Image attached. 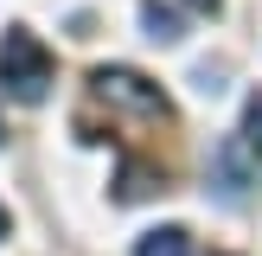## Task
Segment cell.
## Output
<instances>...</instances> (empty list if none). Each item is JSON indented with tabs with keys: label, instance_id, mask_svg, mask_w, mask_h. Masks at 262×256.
Returning <instances> with one entry per match:
<instances>
[{
	"label": "cell",
	"instance_id": "6da1fadb",
	"mask_svg": "<svg viewBox=\"0 0 262 256\" xmlns=\"http://www.w3.org/2000/svg\"><path fill=\"white\" fill-rule=\"evenodd\" d=\"M0 90H7L13 102H45V90H51V51H45L38 32L7 26V38H0Z\"/></svg>",
	"mask_w": 262,
	"mask_h": 256
},
{
	"label": "cell",
	"instance_id": "7a4b0ae2",
	"mask_svg": "<svg viewBox=\"0 0 262 256\" xmlns=\"http://www.w3.org/2000/svg\"><path fill=\"white\" fill-rule=\"evenodd\" d=\"M90 83H96V96L102 102H115V109H135V115H173L166 109V96H160V83H147L141 71H128V64H102V71H90Z\"/></svg>",
	"mask_w": 262,
	"mask_h": 256
},
{
	"label": "cell",
	"instance_id": "3957f363",
	"mask_svg": "<svg viewBox=\"0 0 262 256\" xmlns=\"http://www.w3.org/2000/svg\"><path fill=\"white\" fill-rule=\"evenodd\" d=\"M135 256H192V237L179 224H160V230H147V237L135 243Z\"/></svg>",
	"mask_w": 262,
	"mask_h": 256
},
{
	"label": "cell",
	"instance_id": "277c9868",
	"mask_svg": "<svg viewBox=\"0 0 262 256\" xmlns=\"http://www.w3.org/2000/svg\"><path fill=\"white\" fill-rule=\"evenodd\" d=\"M141 26H147V38H160V45L179 38V13L166 7V0H141Z\"/></svg>",
	"mask_w": 262,
	"mask_h": 256
},
{
	"label": "cell",
	"instance_id": "5b68a950",
	"mask_svg": "<svg viewBox=\"0 0 262 256\" xmlns=\"http://www.w3.org/2000/svg\"><path fill=\"white\" fill-rule=\"evenodd\" d=\"M217 160H224V192H230V199H243V186H250V166H243V154H237V147H224Z\"/></svg>",
	"mask_w": 262,
	"mask_h": 256
},
{
	"label": "cell",
	"instance_id": "8992f818",
	"mask_svg": "<svg viewBox=\"0 0 262 256\" xmlns=\"http://www.w3.org/2000/svg\"><path fill=\"white\" fill-rule=\"evenodd\" d=\"M243 141H250V154H262V90L250 96V109H243Z\"/></svg>",
	"mask_w": 262,
	"mask_h": 256
},
{
	"label": "cell",
	"instance_id": "52a82bcc",
	"mask_svg": "<svg viewBox=\"0 0 262 256\" xmlns=\"http://www.w3.org/2000/svg\"><path fill=\"white\" fill-rule=\"evenodd\" d=\"M186 7H192V13H217L224 0H186Z\"/></svg>",
	"mask_w": 262,
	"mask_h": 256
},
{
	"label": "cell",
	"instance_id": "ba28073f",
	"mask_svg": "<svg viewBox=\"0 0 262 256\" xmlns=\"http://www.w3.org/2000/svg\"><path fill=\"white\" fill-rule=\"evenodd\" d=\"M0 237H7V205H0Z\"/></svg>",
	"mask_w": 262,
	"mask_h": 256
}]
</instances>
